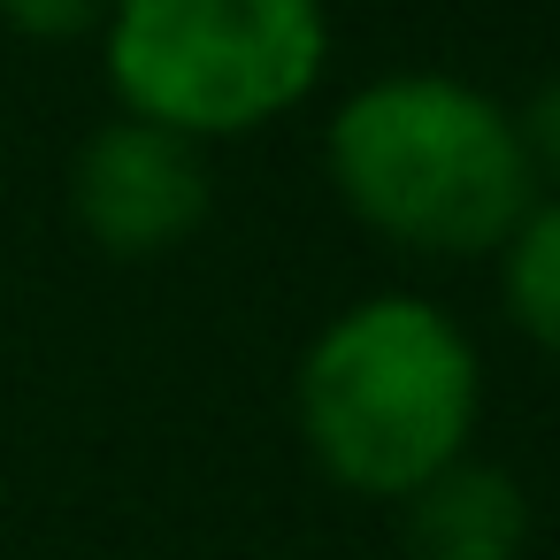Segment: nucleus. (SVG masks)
Masks as SVG:
<instances>
[{"label": "nucleus", "mask_w": 560, "mask_h": 560, "mask_svg": "<svg viewBox=\"0 0 560 560\" xmlns=\"http://www.w3.org/2000/svg\"><path fill=\"white\" fill-rule=\"evenodd\" d=\"M330 185L399 254L476 261L537 200L514 108L445 70H392L330 116Z\"/></svg>", "instance_id": "f257e3e1"}, {"label": "nucleus", "mask_w": 560, "mask_h": 560, "mask_svg": "<svg viewBox=\"0 0 560 560\" xmlns=\"http://www.w3.org/2000/svg\"><path fill=\"white\" fill-rule=\"evenodd\" d=\"M476 415L483 361L468 330L415 292H376L330 315L292 376V422L307 460L330 483L392 506L438 468L468 460Z\"/></svg>", "instance_id": "f03ea898"}, {"label": "nucleus", "mask_w": 560, "mask_h": 560, "mask_svg": "<svg viewBox=\"0 0 560 560\" xmlns=\"http://www.w3.org/2000/svg\"><path fill=\"white\" fill-rule=\"evenodd\" d=\"M124 116L200 147L292 116L330 70L323 0H116L101 32Z\"/></svg>", "instance_id": "7ed1b4c3"}, {"label": "nucleus", "mask_w": 560, "mask_h": 560, "mask_svg": "<svg viewBox=\"0 0 560 560\" xmlns=\"http://www.w3.org/2000/svg\"><path fill=\"white\" fill-rule=\"evenodd\" d=\"M215 208L208 147L185 131H162L147 116H108L78 162H70V215L78 231L116 261H154L185 246Z\"/></svg>", "instance_id": "20e7f679"}, {"label": "nucleus", "mask_w": 560, "mask_h": 560, "mask_svg": "<svg viewBox=\"0 0 560 560\" xmlns=\"http://www.w3.org/2000/svg\"><path fill=\"white\" fill-rule=\"evenodd\" d=\"M407 552L415 560H522L529 545V499L491 460H453L422 491L399 499Z\"/></svg>", "instance_id": "39448f33"}, {"label": "nucleus", "mask_w": 560, "mask_h": 560, "mask_svg": "<svg viewBox=\"0 0 560 560\" xmlns=\"http://www.w3.org/2000/svg\"><path fill=\"white\" fill-rule=\"evenodd\" d=\"M499 292L514 330L560 361V192H537L522 223L499 238Z\"/></svg>", "instance_id": "423d86ee"}, {"label": "nucleus", "mask_w": 560, "mask_h": 560, "mask_svg": "<svg viewBox=\"0 0 560 560\" xmlns=\"http://www.w3.org/2000/svg\"><path fill=\"white\" fill-rule=\"evenodd\" d=\"M116 16V0H0V24L39 47H70V39H101Z\"/></svg>", "instance_id": "0eeeda50"}, {"label": "nucleus", "mask_w": 560, "mask_h": 560, "mask_svg": "<svg viewBox=\"0 0 560 560\" xmlns=\"http://www.w3.org/2000/svg\"><path fill=\"white\" fill-rule=\"evenodd\" d=\"M514 131H522V154H529L537 192H560V78H545V85L514 108Z\"/></svg>", "instance_id": "6e6552de"}]
</instances>
